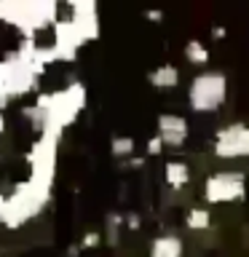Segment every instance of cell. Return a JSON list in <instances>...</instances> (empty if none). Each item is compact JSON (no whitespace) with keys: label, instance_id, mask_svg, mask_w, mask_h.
I'll return each mask as SVG.
<instances>
[{"label":"cell","instance_id":"1","mask_svg":"<svg viewBox=\"0 0 249 257\" xmlns=\"http://www.w3.org/2000/svg\"><path fill=\"white\" fill-rule=\"evenodd\" d=\"M225 96H228V78L217 70L198 72L190 80L188 88V102L196 112H214L222 107Z\"/></svg>","mask_w":249,"mask_h":257},{"label":"cell","instance_id":"2","mask_svg":"<svg viewBox=\"0 0 249 257\" xmlns=\"http://www.w3.org/2000/svg\"><path fill=\"white\" fill-rule=\"evenodd\" d=\"M246 196V177L241 172H214L204 182V198L209 204H236Z\"/></svg>","mask_w":249,"mask_h":257},{"label":"cell","instance_id":"3","mask_svg":"<svg viewBox=\"0 0 249 257\" xmlns=\"http://www.w3.org/2000/svg\"><path fill=\"white\" fill-rule=\"evenodd\" d=\"M217 158H249V126H225L214 137Z\"/></svg>","mask_w":249,"mask_h":257},{"label":"cell","instance_id":"4","mask_svg":"<svg viewBox=\"0 0 249 257\" xmlns=\"http://www.w3.org/2000/svg\"><path fill=\"white\" fill-rule=\"evenodd\" d=\"M190 134V126L188 120H185L182 115H172V112H166V115L158 118V140L164 145H182L185 140H188Z\"/></svg>","mask_w":249,"mask_h":257},{"label":"cell","instance_id":"5","mask_svg":"<svg viewBox=\"0 0 249 257\" xmlns=\"http://www.w3.org/2000/svg\"><path fill=\"white\" fill-rule=\"evenodd\" d=\"M182 238L180 236H158L150 244V257H182Z\"/></svg>","mask_w":249,"mask_h":257},{"label":"cell","instance_id":"6","mask_svg":"<svg viewBox=\"0 0 249 257\" xmlns=\"http://www.w3.org/2000/svg\"><path fill=\"white\" fill-rule=\"evenodd\" d=\"M177 80H180V72H177L174 64H161L150 72V83L156 88H174Z\"/></svg>","mask_w":249,"mask_h":257},{"label":"cell","instance_id":"7","mask_svg":"<svg viewBox=\"0 0 249 257\" xmlns=\"http://www.w3.org/2000/svg\"><path fill=\"white\" fill-rule=\"evenodd\" d=\"M164 177H166L169 188H182V185H188V180H190V169H188V164H182V161H169Z\"/></svg>","mask_w":249,"mask_h":257},{"label":"cell","instance_id":"8","mask_svg":"<svg viewBox=\"0 0 249 257\" xmlns=\"http://www.w3.org/2000/svg\"><path fill=\"white\" fill-rule=\"evenodd\" d=\"M185 225L190 230H206L209 228V212L206 209H190L188 217H185Z\"/></svg>","mask_w":249,"mask_h":257},{"label":"cell","instance_id":"9","mask_svg":"<svg viewBox=\"0 0 249 257\" xmlns=\"http://www.w3.org/2000/svg\"><path fill=\"white\" fill-rule=\"evenodd\" d=\"M185 56H188L190 62H196V64H204V62L209 59V51L198 43V40H190L188 48H185Z\"/></svg>","mask_w":249,"mask_h":257}]
</instances>
